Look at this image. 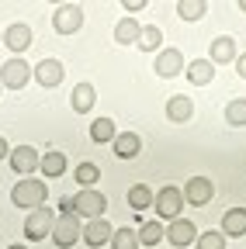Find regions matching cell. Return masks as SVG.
Listing matches in <instances>:
<instances>
[{"mask_svg":"<svg viewBox=\"0 0 246 249\" xmlns=\"http://www.w3.org/2000/svg\"><path fill=\"white\" fill-rule=\"evenodd\" d=\"M45 197H49L45 180H32V177L18 180V183H14V191H11V204H14V208H28V211L42 208Z\"/></svg>","mask_w":246,"mask_h":249,"instance_id":"6da1fadb","label":"cell"},{"mask_svg":"<svg viewBox=\"0 0 246 249\" xmlns=\"http://www.w3.org/2000/svg\"><path fill=\"white\" fill-rule=\"evenodd\" d=\"M152 208H156L160 222H173V218H180V211H184V194H180V187H173V183L160 187V191L152 194Z\"/></svg>","mask_w":246,"mask_h":249,"instance_id":"7a4b0ae2","label":"cell"},{"mask_svg":"<svg viewBox=\"0 0 246 249\" xmlns=\"http://www.w3.org/2000/svg\"><path fill=\"white\" fill-rule=\"evenodd\" d=\"M108 211V197L97 191V187H90V191H80L73 197V214L76 218H87V222H94V218H104Z\"/></svg>","mask_w":246,"mask_h":249,"instance_id":"3957f363","label":"cell"},{"mask_svg":"<svg viewBox=\"0 0 246 249\" xmlns=\"http://www.w3.org/2000/svg\"><path fill=\"white\" fill-rule=\"evenodd\" d=\"M32 80V66L24 62V55H11L4 66H0V87L7 90H24Z\"/></svg>","mask_w":246,"mask_h":249,"instance_id":"277c9868","label":"cell"},{"mask_svg":"<svg viewBox=\"0 0 246 249\" xmlns=\"http://www.w3.org/2000/svg\"><path fill=\"white\" fill-rule=\"evenodd\" d=\"M80 232H83V225H80V218H76V214H59L49 235H52V242H56L59 249H70V246L80 242Z\"/></svg>","mask_w":246,"mask_h":249,"instance_id":"5b68a950","label":"cell"},{"mask_svg":"<svg viewBox=\"0 0 246 249\" xmlns=\"http://www.w3.org/2000/svg\"><path fill=\"white\" fill-rule=\"evenodd\" d=\"M52 28H56V35H76V31L83 28V7H80V4H63V7H56Z\"/></svg>","mask_w":246,"mask_h":249,"instance_id":"8992f818","label":"cell"},{"mask_svg":"<svg viewBox=\"0 0 246 249\" xmlns=\"http://www.w3.org/2000/svg\"><path fill=\"white\" fill-rule=\"evenodd\" d=\"M52 225H56L52 208H35V211H28V218H24V235L32 242H42L52 232Z\"/></svg>","mask_w":246,"mask_h":249,"instance_id":"52a82bcc","label":"cell"},{"mask_svg":"<svg viewBox=\"0 0 246 249\" xmlns=\"http://www.w3.org/2000/svg\"><path fill=\"white\" fill-rule=\"evenodd\" d=\"M180 194H184V204H191V208H205L211 197H215V183L208 177H191L188 183L180 187Z\"/></svg>","mask_w":246,"mask_h":249,"instance_id":"ba28073f","label":"cell"},{"mask_svg":"<svg viewBox=\"0 0 246 249\" xmlns=\"http://www.w3.org/2000/svg\"><path fill=\"white\" fill-rule=\"evenodd\" d=\"M38 160H42V152L32 149V145H18V149H11V156H7L11 170H14L21 180L32 177V173H38Z\"/></svg>","mask_w":246,"mask_h":249,"instance_id":"9c48e42d","label":"cell"},{"mask_svg":"<svg viewBox=\"0 0 246 249\" xmlns=\"http://www.w3.org/2000/svg\"><path fill=\"white\" fill-rule=\"evenodd\" d=\"M163 239L170 242V246H177V249H188L194 239H198V229H194V222H191V218H173V222L163 229Z\"/></svg>","mask_w":246,"mask_h":249,"instance_id":"30bf717a","label":"cell"},{"mask_svg":"<svg viewBox=\"0 0 246 249\" xmlns=\"http://www.w3.org/2000/svg\"><path fill=\"white\" fill-rule=\"evenodd\" d=\"M184 66H188V62H184V52H180V49H160V52H156V62H152L156 76H163V80L180 76Z\"/></svg>","mask_w":246,"mask_h":249,"instance_id":"8fae6325","label":"cell"},{"mask_svg":"<svg viewBox=\"0 0 246 249\" xmlns=\"http://www.w3.org/2000/svg\"><path fill=\"white\" fill-rule=\"evenodd\" d=\"M32 76L45 90H52V87H59V83L66 80V70H63V62H59V59H42L38 66H32Z\"/></svg>","mask_w":246,"mask_h":249,"instance_id":"7c38bea8","label":"cell"},{"mask_svg":"<svg viewBox=\"0 0 246 249\" xmlns=\"http://www.w3.org/2000/svg\"><path fill=\"white\" fill-rule=\"evenodd\" d=\"M0 45H7L14 55H24L28 45H32V28H28L24 21H14L11 28H4V42Z\"/></svg>","mask_w":246,"mask_h":249,"instance_id":"4fadbf2b","label":"cell"},{"mask_svg":"<svg viewBox=\"0 0 246 249\" xmlns=\"http://www.w3.org/2000/svg\"><path fill=\"white\" fill-rule=\"evenodd\" d=\"M111 222H108V218H94V222H87L83 225V232H80V239L90 246V249H101V246H108L111 242Z\"/></svg>","mask_w":246,"mask_h":249,"instance_id":"5bb4252c","label":"cell"},{"mask_svg":"<svg viewBox=\"0 0 246 249\" xmlns=\"http://www.w3.org/2000/svg\"><path fill=\"white\" fill-rule=\"evenodd\" d=\"M236 38L229 35H219V38H211V49H208V62L211 66H226V62H236Z\"/></svg>","mask_w":246,"mask_h":249,"instance_id":"9a60e30c","label":"cell"},{"mask_svg":"<svg viewBox=\"0 0 246 249\" xmlns=\"http://www.w3.org/2000/svg\"><path fill=\"white\" fill-rule=\"evenodd\" d=\"M94 104H97V90H94V83H76L73 87V93H70V107L76 111V114H90L94 111Z\"/></svg>","mask_w":246,"mask_h":249,"instance_id":"2e32d148","label":"cell"},{"mask_svg":"<svg viewBox=\"0 0 246 249\" xmlns=\"http://www.w3.org/2000/svg\"><path fill=\"white\" fill-rule=\"evenodd\" d=\"M66 152H59V149H49V152H42V160H38V173L45 177V180H56V177H63L66 173Z\"/></svg>","mask_w":246,"mask_h":249,"instance_id":"e0dca14e","label":"cell"},{"mask_svg":"<svg viewBox=\"0 0 246 249\" xmlns=\"http://www.w3.org/2000/svg\"><path fill=\"white\" fill-rule=\"evenodd\" d=\"M167 118L173 124H188L194 118V101L191 97H184V93H173V97L167 101Z\"/></svg>","mask_w":246,"mask_h":249,"instance_id":"ac0fdd59","label":"cell"},{"mask_svg":"<svg viewBox=\"0 0 246 249\" xmlns=\"http://www.w3.org/2000/svg\"><path fill=\"white\" fill-rule=\"evenodd\" d=\"M111 149H114L118 160H135V156L142 152V139L135 132H118L114 142H111Z\"/></svg>","mask_w":246,"mask_h":249,"instance_id":"d6986e66","label":"cell"},{"mask_svg":"<svg viewBox=\"0 0 246 249\" xmlns=\"http://www.w3.org/2000/svg\"><path fill=\"white\" fill-rule=\"evenodd\" d=\"M226 239H239L246 235V208H229L222 214V229H219Z\"/></svg>","mask_w":246,"mask_h":249,"instance_id":"ffe728a7","label":"cell"},{"mask_svg":"<svg viewBox=\"0 0 246 249\" xmlns=\"http://www.w3.org/2000/svg\"><path fill=\"white\" fill-rule=\"evenodd\" d=\"M184 76H188L194 87H208L215 80V66H211L208 59H191L188 66H184Z\"/></svg>","mask_w":246,"mask_h":249,"instance_id":"44dd1931","label":"cell"},{"mask_svg":"<svg viewBox=\"0 0 246 249\" xmlns=\"http://www.w3.org/2000/svg\"><path fill=\"white\" fill-rule=\"evenodd\" d=\"M139 31H142V24H139L135 18H121V21L114 24V42H118V45H135V42H139Z\"/></svg>","mask_w":246,"mask_h":249,"instance_id":"7402d4cb","label":"cell"},{"mask_svg":"<svg viewBox=\"0 0 246 249\" xmlns=\"http://www.w3.org/2000/svg\"><path fill=\"white\" fill-rule=\"evenodd\" d=\"M135 45H139L142 52H160V45H163V31H160L156 24H142Z\"/></svg>","mask_w":246,"mask_h":249,"instance_id":"603a6c76","label":"cell"},{"mask_svg":"<svg viewBox=\"0 0 246 249\" xmlns=\"http://www.w3.org/2000/svg\"><path fill=\"white\" fill-rule=\"evenodd\" d=\"M129 208H132V211H146V208H152V187H149V183H135V187H129Z\"/></svg>","mask_w":246,"mask_h":249,"instance_id":"cb8c5ba5","label":"cell"},{"mask_svg":"<svg viewBox=\"0 0 246 249\" xmlns=\"http://www.w3.org/2000/svg\"><path fill=\"white\" fill-rule=\"evenodd\" d=\"M114 135H118V128H114V121H111V118H94V124H90V139H94L97 145L114 142Z\"/></svg>","mask_w":246,"mask_h":249,"instance_id":"d4e9b609","label":"cell"},{"mask_svg":"<svg viewBox=\"0 0 246 249\" xmlns=\"http://www.w3.org/2000/svg\"><path fill=\"white\" fill-rule=\"evenodd\" d=\"M73 180L80 183V191H90L97 180H101V170H97V163H80L76 170H73Z\"/></svg>","mask_w":246,"mask_h":249,"instance_id":"484cf974","label":"cell"},{"mask_svg":"<svg viewBox=\"0 0 246 249\" xmlns=\"http://www.w3.org/2000/svg\"><path fill=\"white\" fill-rule=\"evenodd\" d=\"M226 124H232V128H243L246 124V97H232L226 104Z\"/></svg>","mask_w":246,"mask_h":249,"instance_id":"4316f807","label":"cell"},{"mask_svg":"<svg viewBox=\"0 0 246 249\" xmlns=\"http://www.w3.org/2000/svg\"><path fill=\"white\" fill-rule=\"evenodd\" d=\"M177 14H180L184 21H201V18L208 14V4H205V0H180V4H177Z\"/></svg>","mask_w":246,"mask_h":249,"instance_id":"83f0119b","label":"cell"},{"mask_svg":"<svg viewBox=\"0 0 246 249\" xmlns=\"http://www.w3.org/2000/svg\"><path fill=\"white\" fill-rule=\"evenodd\" d=\"M139 246H156V242H163V222H146V225H139Z\"/></svg>","mask_w":246,"mask_h":249,"instance_id":"f1b7e54d","label":"cell"},{"mask_svg":"<svg viewBox=\"0 0 246 249\" xmlns=\"http://www.w3.org/2000/svg\"><path fill=\"white\" fill-rule=\"evenodd\" d=\"M111 249H139V235H135V229H114L111 232Z\"/></svg>","mask_w":246,"mask_h":249,"instance_id":"f546056e","label":"cell"},{"mask_svg":"<svg viewBox=\"0 0 246 249\" xmlns=\"http://www.w3.org/2000/svg\"><path fill=\"white\" fill-rule=\"evenodd\" d=\"M194 249H226V235H222L219 229L198 232V239H194Z\"/></svg>","mask_w":246,"mask_h":249,"instance_id":"4dcf8cb0","label":"cell"},{"mask_svg":"<svg viewBox=\"0 0 246 249\" xmlns=\"http://www.w3.org/2000/svg\"><path fill=\"white\" fill-rule=\"evenodd\" d=\"M146 7V0H125V4H121V11H125V18H132V14H139Z\"/></svg>","mask_w":246,"mask_h":249,"instance_id":"1f68e13d","label":"cell"},{"mask_svg":"<svg viewBox=\"0 0 246 249\" xmlns=\"http://www.w3.org/2000/svg\"><path fill=\"white\" fill-rule=\"evenodd\" d=\"M59 214H73V197H59Z\"/></svg>","mask_w":246,"mask_h":249,"instance_id":"d6a6232c","label":"cell"},{"mask_svg":"<svg viewBox=\"0 0 246 249\" xmlns=\"http://www.w3.org/2000/svg\"><path fill=\"white\" fill-rule=\"evenodd\" d=\"M236 73L246 80V52H243V55H236Z\"/></svg>","mask_w":246,"mask_h":249,"instance_id":"836d02e7","label":"cell"},{"mask_svg":"<svg viewBox=\"0 0 246 249\" xmlns=\"http://www.w3.org/2000/svg\"><path fill=\"white\" fill-rule=\"evenodd\" d=\"M7 156H11V145H7L4 135H0V160H7Z\"/></svg>","mask_w":246,"mask_h":249,"instance_id":"e575fe53","label":"cell"},{"mask_svg":"<svg viewBox=\"0 0 246 249\" xmlns=\"http://www.w3.org/2000/svg\"><path fill=\"white\" fill-rule=\"evenodd\" d=\"M7 249H28V246H18V242H14V246H7Z\"/></svg>","mask_w":246,"mask_h":249,"instance_id":"d590c367","label":"cell"},{"mask_svg":"<svg viewBox=\"0 0 246 249\" xmlns=\"http://www.w3.org/2000/svg\"><path fill=\"white\" fill-rule=\"evenodd\" d=\"M239 11H246V0H239Z\"/></svg>","mask_w":246,"mask_h":249,"instance_id":"8d00e7d4","label":"cell"},{"mask_svg":"<svg viewBox=\"0 0 246 249\" xmlns=\"http://www.w3.org/2000/svg\"><path fill=\"white\" fill-rule=\"evenodd\" d=\"M0 42H4V31H0Z\"/></svg>","mask_w":246,"mask_h":249,"instance_id":"74e56055","label":"cell"},{"mask_svg":"<svg viewBox=\"0 0 246 249\" xmlns=\"http://www.w3.org/2000/svg\"><path fill=\"white\" fill-rule=\"evenodd\" d=\"M0 90H4V87H0Z\"/></svg>","mask_w":246,"mask_h":249,"instance_id":"f35d334b","label":"cell"}]
</instances>
